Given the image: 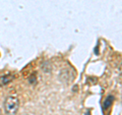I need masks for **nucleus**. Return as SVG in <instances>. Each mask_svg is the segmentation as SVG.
I'll use <instances>...</instances> for the list:
<instances>
[{"label": "nucleus", "mask_w": 122, "mask_h": 115, "mask_svg": "<svg viewBox=\"0 0 122 115\" xmlns=\"http://www.w3.org/2000/svg\"><path fill=\"white\" fill-rule=\"evenodd\" d=\"M113 101H114V97H113V96H109V97H107V99L104 102V105H103V108H104V110L108 109L109 107L112 105Z\"/></svg>", "instance_id": "2"}, {"label": "nucleus", "mask_w": 122, "mask_h": 115, "mask_svg": "<svg viewBox=\"0 0 122 115\" xmlns=\"http://www.w3.org/2000/svg\"><path fill=\"white\" fill-rule=\"evenodd\" d=\"M85 115H91V113L89 112V111H86V114Z\"/></svg>", "instance_id": "4"}, {"label": "nucleus", "mask_w": 122, "mask_h": 115, "mask_svg": "<svg viewBox=\"0 0 122 115\" xmlns=\"http://www.w3.org/2000/svg\"><path fill=\"white\" fill-rule=\"evenodd\" d=\"M0 115H1V110H0Z\"/></svg>", "instance_id": "5"}, {"label": "nucleus", "mask_w": 122, "mask_h": 115, "mask_svg": "<svg viewBox=\"0 0 122 115\" xmlns=\"http://www.w3.org/2000/svg\"><path fill=\"white\" fill-rule=\"evenodd\" d=\"M20 107V101L14 96H9L4 102V109L7 115H15Z\"/></svg>", "instance_id": "1"}, {"label": "nucleus", "mask_w": 122, "mask_h": 115, "mask_svg": "<svg viewBox=\"0 0 122 115\" xmlns=\"http://www.w3.org/2000/svg\"><path fill=\"white\" fill-rule=\"evenodd\" d=\"M13 78V76L11 74H7L5 76H2L1 78H0V82H1L2 85H6V84H8L9 82H11V79Z\"/></svg>", "instance_id": "3"}]
</instances>
